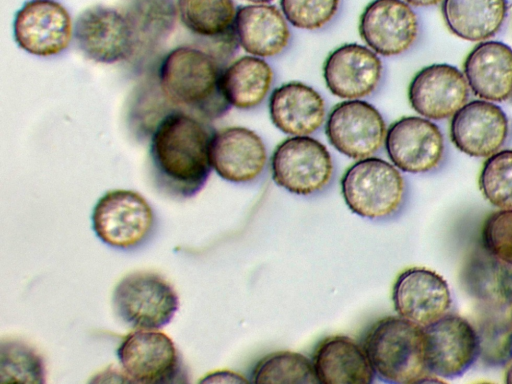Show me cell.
I'll use <instances>...</instances> for the list:
<instances>
[{
    "label": "cell",
    "instance_id": "cell-1",
    "mask_svg": "<svg viewBox=\"0 0 512 384\" xmlns=\"http://www.w3.org/2000/svg\"><path fill=\"white\" fill-rule=\"evenodd\" d=\"M213 134L206 121L179 109L160 120L151 133L149 170L162 194L185 200L201 191L212 169Z\"/></svg>",
    "mask_w": 512,
    "mask_h": 384
},
{
    "label": "cell",
    "instance_id": "cell-2",
    "mask_svg": "<svg viewBox=\"0 0 512 384\" xmlns=\"http://www.w3.org/2000/svg\"><path fill=\"white\" fill-rule=\"evenodd\" d=\"M220 60L198 46L182 45L162 59L157 78L175 108L204 121L222 117L231 105L222 90Z\"/></svg>",
    "mask_w": 512,
    "mask_h": 384
},
{
    "label": "cell",
    "instance_id": "cell-3",
    "mask_svg": "<svg viewBox=\"0 0 512 384\" xmlns=\"http://www.w3.org/2000/svg\"><path fill=\"white\" fill-rule=\"evenodd\" d=\"M363 347L386 381L419 383L433 375L427 367L423 328L400 316L378 320L366 333Z\"/></svg>",
    "mask_w": 512,
    "mask_h": 384
},
{
    "label": "cell",
    "instance_id": "cell-4",
    "mask_svg": "<svg viewBox=\"0 0 512 384\" xmlns=\"http://www.w3.org/2000/svg\"><path fill=\"white\" fill-rule=\"evenodd\" d=\"M341 192L352 212L365 218H384L401 206L405 181L396 166L371 156L359 159L345 171Z\"/></svg>",
    "mask_w": 512,
    "mask_h": 384
},
{
    "label": "cell",
    "instance_id": "cell-5",
    "mask_svg": "<svg viewBox=\"0 0 512 384\" xmlns=\"http://www.w3.org/2000/svg\"><path fill=\"white\" fill-rule=\"evenodd\" d=\"M112 306L127 326L135 330H158L178 311L179 297L161 275L138 271L127 274L116 284Z\"/></svg>",
    "mask_w": 512,
    "mask_h": 384
},
{
    "label": "cell",
    "instance_id": "cell-6",
    "mask_svg": "<svg viewBox=\"0 0 512 384\" xmlns=\"http://www.w3.org/2000/svg\"><path fill=\"white\" fill-rule=\"evenodd\" d=\"M95 235L106 245L132 250L144 245L156 228V215L138 192L114 189L102 195L91 215Z\"/></svg>",
    "mask_w": 512,
    "mask_h": 384
},
{
    "label": "cell",
    "instance_id": "cell-7",
    "mask_svg": "<svg viewBox=\"0 0 512 384\" xmlns=\"http://www.w3.org/2000/svg\"><path fill=\"white\" fill-rule=\"evenodd\" d=\"M122 372L128 381L142 384L186 382V371L173 340L158 330H135L117 349Z\"/></svg>",
    "mask_w": 512,
    "mask_h": 384
},
{
    "label": "cell",
    "instance_id": "cell-8",
    "mask_svg": "<svg viewBox=\"0 0 512 384\" xmlns=\"http://www.w3.org/2000/svg\"><path fill=\"white\" fill-rule=\"evenodd\" d=\"M274 182L298 195L323 189L333 174L332 157L326 146L310 136H291L275 148L271 158Z\"/></svg>",
    "mask_w": 512,
    "mask_h": 384
},
{
    "label": "cell",
    "instance_id": "cell-9",
    "mask_svg": "<svg viewBox=\"0 0 512 384\" xmlns=\"http://www.w3.org/2000/svg\"><path fill=\"white\" fill-rule=\"evenodd\" d=\"M386 133L380 112L361 99L336 104L325 123L329 143L343 155L357 160L378 152L385 143Z\"/></svg>",
    "mask_w": 512,
    "mask_h": 384
},
{
    "label": "cell",
    "instance_id": "cell-10",
    "mask_svg": "<svg viewBox=\"0 0 512 384\" xmlns=\"http://www.w3.org/2000/svg\"><path fill=\"white\" fill-rule=\"evenodd\" d=\"M74 38L82 53L97 63L113 64L134 56L131 28L122 11L113 7L85 9L76 20Z\"/></svg>",
    "mask_w": 512,
    "mask_h": 384
},
{
    "label": "cell",
    "instance_id": "cell-11",
    "mask_svg": "<svg viewBox=\"0 0 512 384\" xmlns=\"http://www.w3.org/2000/svg\"><path fill=\"white\" fill-rule=\"evenodd\" d=\"M384 145L393 165L408 173L436 169L445 153L439 126L422 116H404L394 121L387 129Z\"/></svg>",
    "mask_w": 512,
    "mask_h": 384
},
{
    "label": "cell",
    "instance_id": "cell-12",
    "mask_svg": "<svg viewBox=\"0 0 512 384\" xmlns=\"http://www.w3.org/2000/svg\"><path fill=\"white\" fill-rule=\"evenodd\" d=\"M416 12L404 0H372L362 11L358 31L367 47L384 57L408 51L419 35Z\"/></svg>",
    "mask_w": 512,
    "mask_h": 384
},
{
    "label": "cell",
    "instance_id": "cell-13",
    "mask_svg": "<svg viewBox=\"0 0 512 384\" xmlns=\"http://www.w3.org/2000/svg\"><path fill=\"white\" fill-rule=\"evenodd\" d=\"M423 330L427 367L431 374L456 378L478 359L476 331L465 318L447 313Z\"/></svg>",
    "mask_w": 512,
    "mask_h": 384
},
{
    "label": "cell",
    "instance_id": "cell-14",
    "mask_svg": "<svg viewBox=\"0 0 512 384\" xmlns=\"http://www.w3.org/2000/svg\"><path fill=\"white\" fill-rule=\"evenodd\" d=\"M510 134V120L505 111L492 101L467 102L452 117L450 140L461 152L487 158L504 146Z\"/></svg>",
    "mask_w": 512,
    "mask_h": 384
},
{
    "label": "cell",
    "instance_id": "cell-15",
    "mask_svg": "<svg viewBox=\"0 0 512 384\" xmlns=\"http://www.w3.org/2000/svg\"><path fill=\"white\" fill-rule=\"evenodd\" d=\"M13 30L18 46L40 57L54 56L65 50L73 34L70 14L53 0L26 2L16 13Z\"/></svg>",
    "mask_w": 512,
    "mask_h": 384
},
{
    "label": "cell",
    "instance_id": "cell-16",
    "mask_svg": "<svg viewBox=\"0 0 512 384\" xmlns=\"http://www.w3.org/2000/svg\"><path fill=\"white\" fill-rule=\"evenodd\" d=\"M469 85L458 68L435 63L420 69L408 86V101L420 116L430 120L451 118L469 99Z\"/></svg>",
    "mask_w": 512,
    "mask_h": 384
},
{
    "label": "cell",
    "instance_id": "cell-17",
    "mask_svg": "<svg viewBox=\"0 0 512 384\" xmlns=\"http://www.w3.org/2000/svg\"><path fill=\"white\" fill-rule=\"evenodd\" d=\"M398 315L425 328L444 315L451 307V294L445 279L433 270L411 267L397 277L392 291Z\"/></svg>",
    "mask_w": 512,
    "mask_h": 384
},
{
    "label": "cell",
    "instance_id": "cell-18",
    "mask_svg": "<svg viewBox=\"0 0 512 384\" xmlns=\"http://www.w3.org/2000/svg\"><path fill=\"white\" fill-rule=\"evenodd\" d=\"M383 74L382 61L369 47L347 43L334 49L323 65L328 90L344 100L362 99L373 94Z\"/></svg>",
    "mask_w": 512,
    "mask_h": 384
},
{
    "label": "cell",
    "instance_id": "cell-19",
    "mask_svg": "<svg viewBox=\"0 0 512 384\" xmlns=\"http://www.w3.org/2000/svg\"><path fill=\"white\" fill-rule=\"evenodd\" d=\"M177 10L181 23L200 40L198 47L221 62L233 55L239 45L233 0H177Z\"/></svg>",
    "mask_w": 512,
    "mask_h": 384
},
{
    "label": "cell",
    "instance_id": "cell-20",
    "mask_svg": "<svg viewBox=\"0 0 512 384\" xmlns=\"http://www.w3.org/2000/svg\"><path fill=\"white\" fill-rule=\"evenodd\" d=\"M210 161L221 178L233 183H246L256 179L264 170L266 147L254 131L240 126L226 127L212 136Z\"/></svg>",
    "mask_w": 512,
    "mask_h": 384
},
{
    "label": "cell",
    "instance_id": "cell-21",
    "mask_svg": "<svg viewBox=\"0 0 512 384\" xmlns=\"http://www.w3.org/2000/svg\"><path fill=\"white\" fill-rule=\"evenodd\" d=\"M274 126L291 136H309L326 121L323 97L311 86L291 81L274 89L269 98Z\"/></svg>",
    "mask_w": 512,
    "mask_h": 384
},
{
    "label": "cell",
    "instance_id": "cell-22",
    "mask_svg": "<svg viewBox=\"0 0 512 384\" xmlns=\"http://www.w3.org/2000/svg\"><path fill=\"white\" fill-rule=\"evenodd\" d=\"M463 74L480 99L502 102L512 96V48L500 41H482L466 55Z\"/></svg>",
    "mask_w": 512,
    "mask_h": 384
},
{
    "label": "cell",
    "instance_id": "cell-23",
    "mask_svg": "<svg viewBox=\"0 0 512 384\" xmlns=\"http://www.w3.org/2000/svg\"><path fill=\"white\" fill-rule=\"evenodd\" d=\"M465 291L482 307H512V264L495 257L480 244L466 256L460 272Z\"/></svg>",
    "mask_w": 512,
    "mask_h": 384
},
{
    "label": "cell",
    "instance_id": "cell-24",
    "mask_svg": "<svg viewBox=\"0 0 512 384\" xmlns=\"http://www.w3.org/2000/svg\"><path fill=\"white\" fill-rule=\"evenodd\" d=\"M234 30L244 51L261 58L281 54L291 36L282 11L268 3L238 7Z\"/></svg>",
    "mask_w": 512,
    "mask_h": 384
},
{
    "label": "cell",
    "instance_id": "cell-25",
    "mask_svg": "<svg viewBox=\"0 0 512 384\" xmlns=\"http://www.w3.org/2000/svg\"><path fill=\"white\" fill-rule=\"evenodd\" d=\"M313 366L319 383L367 384L374 368L364 347L347 336H329L317 346Z\"/></svg>",
    "mask_w": 512,
    "mask_h": 384
},
{
    "label": "cell",
    "instance_id": "cell-26",
    "mask_svg": "<svg viewBox=\"0 0 512 384\" xmlns=\"http://www.w3.org/2000/svg\"><path fill=\"white\" fill-rule=\"evenodd\" d=\"M507 12V0H443L441 5L442 17L450 32L473 42L495 36Z\"/></svg>",
    "mask_w": 512,
    "mask_h": 384
},
{
    "label": "cell",
    "instance_id": "cell-27",
    "mask_svg": "<svg viewBox=\"0 0 512 384\" xmlns=\"http://www.w3.org/2000/svg\"><path fill=\"white\" fill-rule=\"evenodd\" d=\"M120 10L133 33V58L156 51L173 32L178 17L174 0H124Z\"/></svg>",
    "mask_w": 512,
    "mask_h": 384
},
{
    "label": "cell",
    "instance_id": "cell-28",
    "mask_svg": "<svg viewBox=\"0 0 512 384\" xmlns=\"http://www.w3.org/2000/svg\"><path fill=\"white\" fill-rule=\"evenodd\" d=\"M273 78V70L263 58L242 56L224 69L221 81L223 94L231 106L251 109L266 98Z\"/></svg>",
    "mask_w": 512,
    "mask_h": 384
},
{
    "label": "cell",
    "instance_id": "cell-29",
    "mask_svg": "<svg viewBox=\"0 0 512 384\" xmlns=\"http://www.w3.org/2000/svg\"><path fill=\"white\" fill-rule=\"evenodd\" d=\"M478 359L489 367H502L512 361V322L506 310L480 306L474 321Z\"/></svg>",
    "mask_w": 512,
    "mask_h": 384
},
{
    "label": "cell",
    "instance_id": "cell-30",
    "mask_svg": "<svg viewBox=\"0 0 512 384\" xmlns=\"http://www.w3.org/2000/svg\"><path fill=\"white\" fill-rule=\"evenodd\" d=\"M255 383H319L313 363L300 353L280 351L267 355L253 369Z\"/></svg>",
    "mask_w": 512,
    "mask_h": 384
},
{
    "label": "cell",
    "instance_id": "cell-31",
    "mask_svg": "<svg viewBox=\"0 0 512 384\" xmlns=\"http://www.w3.org/2000/svg\"><path fill=\"white\" fill-rule=\"evenodd\" d=\"M0 354L1 383L45 382L43 358L31 345L18 339H3Z\"/></svg>",
    "mask_w": 512,
    "mask_h": 384
},
{
    "label": "cell",
    "instance_id": "cell-32",
    "mask_svg": "<svg viewBox=\"0 0 512 384\" xmlns=\"http://www.w3.org/2000/svg\"><path fill=\"white\" fill-rule=\"evenodd\" d=\"M479 188L492 205L512 209V149H501L484 161Z\"/></svg>",
    "mask_w": 512,
    "mask_h": 384
},
{
    "label": "cell",
    "instance_id": "cell-33",
    "mask_svg": "<svg viewBox=\"0 0 512 384\" xmlns=\"http://www.w3.org/2000/svg\"><path fill=\"white\" fill-rule=\"evenodd\" d=\"M340 0H280L281 11L294 27L305 30L323 28L338 12Z\"/></svg>",
    "mask_w": 512,
    "mask_h": 384
},
{
    "label": "cell",
    "instance_id": "cell-34",
    "mask_svg": "<svg viewBox=\"0 0 512 384\" xmlns=\"http://www.w3.org/2000/svg\"><path fill=\"white\" fill-rule=\"evenodd\" d=\"M485 250L512 264V209H500L488 215L481 229Z\"/></svg>",
    "mask_w": 512,
    "mask_h": 384
},
{
    "label": "cell",
    "instance_id": "cell-35",
    "mask_svg": "<svg viewBox=\"0 0 512 384\" xmlns=\"http://www.w3.org/2000/svg\"><path fill=\"white\" fill-rule=\"evenodd\" d=\"M201 382L210 383H244L248 382L242 375L231 371H217L207 375Z\"/></svg>",
    "mask_w": 512,
    "mask_h": 384
},
{
    "label": "cell",
    "instance_id": "cell-36",
    "mask_svg": "<svg viewBox=\"0 0 512 384\" xmlns=\"http://www.w3.org/2000/svg\"><path fill=\"white\" fill-rule=\"evenodd\" d=\"M411 6L415 7H429L434 6L442 2L443 0H404Z\"/></svg>",
    "mask_w": 512,
    "mask_h": 384
},
{
    "label": "cell",
    "instance_id": "cell-37",
    "mask_svg": "<svg viewBox=\"0 0 512 384\" xmlns=\"http://www.w3.org/2000/svg\"><path fill=\"white\" fill-rule=\"evenodd\" d=\"M505 381L506 383L512 384V361L509 362V365L506 369Z\"/></svg>",
    "mask_w": 512,
    "mask_h": 384
},
{
    "label": "cell",
    "instance_id": "cell-38",
    "mask_svg": "<svg viewBox=\"0 0 512 384\" xmlns=\"http://www.w3.org/2000/svg\"><path fill=\"white\" fill-rule=\"evenodd\" d=\"M247 2H251L252 4H266L272 2L273 0H245Z\"/></svg>",
    "mask_w": 512,
    "mask_h": 384
},
{
    "label": "cell",
    "instance_id": "cell-39",
    "mask_svg": "<svg viewBox=\"0 0 512 384\" xmlns=\"http://www.w3.org/2000/svg\"><path fill=\"white\" fill-rule=\"evenodd\" d=\"M510 318H511V322H512V312H511Z\"/></svg>",
    "mask_w": 512,
    "mask_h": 384
},
{
    "label": "cell",
    "instance_id": "cell-40",
    "mask_svg": "<svg viewBox=\"0 0 512 384\" xmlns=\"http://www.w3.org/2000/svg\"><path fill=\"white\" fill-rule=\"evenodd\" d=\"M511 99H512V96H511Z\"/></svg>",
    "mask_w": 512,
    "mask_h": 384
}]
</instances>
